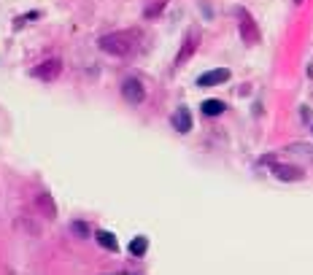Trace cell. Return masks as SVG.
I'll return each instance as SVG.
<instances>
[{
	"mask_svg": "<svg viewBox=\"0 0 313 275\" xmlns=\"http://www.w3.org/2000/svg\"><path fill=\"white\" fill-rule=\"evenodd\" d=\"M138 41H140L138 30H116V33L103 35L98 46H100V52H106L111 57H130L138 52Z\"/></svg>",
	"mask_w": 313,
	"mask_h": 275,
	"instance_id": "cell-1",
	"label": "cell"
},
{
	"mask_svg": "<svg viewBox=\"0 0 313 275\" xmlns=\"http://www.w3.org/2000/svg\"><path fill=\"white\" fill-rule=\"evenodd\" d=\"M200 41H203V33H200V27H189V33L184 35V43H181V49H178L176 54V68H184V65L192 60V57L197 54V49H200Z\"/></svg>",
	"mask_w": 313,
	"mask_h": 275,
	"instance_id": "cell-2",
	"label": "cell"
},
{
	"mask_svg": "<svg viewBox=\"0 0 313 275\" xmlns=\"http://www.w3.org/2000/svg\"><path fill=\"white\" fill-rule=\"evenodd\" d=\"M238 30H240L243 43H249V46H257V43L262 41L259 24L254 22V16L246 11V8H238Z\"/></svg>",
	"mask_w": 313,
	"mask_h": 275,
	"instance_id": "cell-3",
	"label": "cell"
},
{
	"mask_svg": "<svg viewBox=\"0 0 313 275\" xmlns=\"http://www.w3.org/2000/svg\"><path fill=\"white\" fill-rule=\"evenodd\" d=\"M264 162H270V170L278 181H302L305 178V170L297 165H286V162H276L273 157H264Z\"/></svg>",
	"mask_w": 313,
	"mask_h": 275,
	"instance_id": "cell-4",
	"label": "cell"
},
{
	"mask_svg": "<svg viewBox=\"0 0 313 275\" xmlns=\"http://www.w3.org/2000/svg\"><path fill=\"white\" fill-rule=\"evenodd\" d=\"M122 97H125L127 103H132V106L143 103V97H146L143 84H140L138 79H125V81H122Z\"/></svg>",
	"mask_w": 313,
	"mask_h": 275,
	"instance_id": "cell-5",
	"label": "cell"
},
{
	"mask_svg": "<svg viewBox=\"0 0 313 275\" xmlns=\"http://www.w3.org/2000/svg\"><path fill=\"white\" fill-rule=\"evenodd\" d=\"M60 73H62V62L60 60H46V62H41V65L33 68V76L41 79V81H54Z\"/></svg>",
	"mask_w": 313,
	"mask_h": 275,
	"instance_id": "cell-6",
	"label": "cell"
},
{
	"mask_svg": "<svg viewBox=\"0 0 313 275\" xmlns=\"http://www.w3.org/2000/svg\"><path fill=\"white\" fill-rule=\"evenodd\" d=\"M230 81V70L227 68H216V70H208L197 79V87H216V84H224Z\"/></svg>",
	"mask_w": 313,
	"mask_h": 275,
	"instance_id": "cell-7",
	"label": "cell"
},
{
	"mask_svg": "<svg viewBox=\"0 0 313 275\" xmlns=\"http://www.w3.org/2000/svg\"><path fill=\"white\" fill-rule=\"evenodd\" d=\"M35 205H38V211H41V216H46L49 221L57 219V205H54V200H52L49 192H41V194H38V197H35Z\"/></svg>",
	"mask_w": 313,
	"mask_h": 275,
	"instance_id": "cell-8",
	"label": "cell"
},
{
	"mask_svg": "<svg viewBox=\"0 0 313 275\" xmlns=\"http://www.w3.org/2000/svg\"><path fill=\"white\" fill-rule=\"evenodd\" d=\"M170 121H173V127L181 132V135H186V132L192 130V113H189V108H184V106L170 116Z\"/></svg>",
	"mask_w": 313,
	"mask_h": 275,
	"instance_id": "cell-9",
	"label": "cell"
},
{
	"mask_svg": "<svg viewBox=\"0 0 313 275\" xmlns=\"http://www.w3.org/2000/svg\"><path fill=\"white\" fill-rule=\"evenodd\" d=\"M94 240H98L103 248L113 251V254L119 251V243H116V238H113V232H108V230H98V232H94Z\"/></svg>",
	"mask_w": 313,
	"mask_h": 275,
	"instance_id": "cell-10",
	"label": "cell"
},
{
	"mask_svg": "<svg viewBox=\"0 0 313 275\" xmlns=\"http://www.w3.org/2000/svg\"><path fill=\"white\" fill-rule=\"evenodd\" d=\"M165 6H167V0H146L143 3V19H157L165 11Z\"/></svg>",
	"mask_w": 313,
	"mask_h": 275,
	"instance_id": "cell-11",
	"label": "cell"
},
{
	"mask_svg": "<svg viewBox=\"0 0 313 275\" xmlns=\"http://www.w3.org/2000/svg\"><path fill=\"white\" fill-rule=\"evenodd\" d=\"M286 151L295 157H305L308 162H313V146H308V143H292V146H286Z\"/></svg>",
	"mask_w": 313,
	"mask_h": 275,
	"instance_id": "cell-12",
	"label": "cell"
},
{
	"mask_svg": "<svg viewBox=\"0 0 313 275\" xmlns=\"http://www.w3.org/2000/svg\"><path fill=\"white\" fill-rule=\"evenodd\" d=\"M200 108H203L205 116H219V113H224V108H227V106H224L222 100H205Z\"/></svg>",
	"mask_w": 313,
	"mask_h": 275,
	"instance_id": "cell-13",
	"label": "cell"
},
{
	"mask_svg": "<svg viewBox=\"0 0 313 275\" xmlns=\"http://www.w3.org/2000/svg\"><path fill=\"white\" fill-rule=\"evenodd\" d=\"M146 248H149V238H143V235L132 238V243H130V254H132V257H143Z\"/></svg>",
	"mask_w": 313,
	"mask_h": 275,
	"instance_id": "cell-14",
	"label": "cell"
},
{
	"mask_svg": "<svg viewBox=\"0 0 313 275\" xmlns=\"http://www.w3.org/2000/svg\"><path fill=\"white\" fill-rule=\"evenodd\" d=\"M73 232L81 235V238H89V227L84 224V221H73Z\"/></svg>",
	"mask_w": 313,
	"mask_h": 275,
	"instance_id": "cell-15",
	"label": "cell"
},
{
	"mask_svg": "<svg viewBox=\"0 0 313 275\" xmlns=\"http://www.w3.org/2000/svg\"><path fill=\"white\" fill-rule=\"evenodd\" d=\"M295 3H297V6H300V3H302V0H295Z\"/></svg>",
	"mask_w": 313,
	"mask_h": 275,
	"instance_id": "cell-16",
	"label": "cell"
}]
</instances>
